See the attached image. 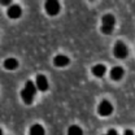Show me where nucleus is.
Here are the masks:
<instances>
[{
	"mask_svg": "<svg viewBox=\"0 0 135 135\" xmlns=\"http://www.w3.org/2000/svg\"><path fill=\"white\" fill-rule=\"evenodd\" d=\"M105 71H107V68H105V65H103V64H98V65H95V66L92 68V74L95 77H99V78L105 74Z\"/></svg>",
	"mask_w": 135,
	"mask_h": 135,
	"instance_id": "obj_10",
	"label": "nucleus"
},
{
	"mask_svg": "<svg viewBox=\"0 0 135 135\" xmlns=\"http://www.w3.org/2000/svg\"><path fill=\"white\" fill-rule=\"evenodd\" d=\"M116 25V18L113 15H105L103 17V26H101V31L104 34H110L114 29Z\"/></svg>",
	"mask_w": 135,
	"mask_h": 135,
	"instance_id": "obj_2",
	"label": "nucleus"
},
{
	"mask_svg": "<svg viewBox=\"0 0 135 135\" xmlns=\"http://www.w3.org/2000/svg\"><path fill=\"white\" fill-rule=\"evenodd\" d=\"M35 84H36V87H38L39 91H47V90H48V81H47V77L43 75V74H39V75L36 77Z\"/></svg>",
	"mask_w": 135,
	"mask_h": 135,
	"instance_id": "obj_6",
	"label": "nucleus"
},
{
	"mask_svg": "<svg viewBox=\"0 0 135 135\" xmlns=\"http://www.w3.org/2000/svg\"><path fill=\"white\" fill-rule=\"evenodd\" d=\"M30 133H31L33 135H35V134H44V129H43L40 125H38V123H36V125H34L33 127L30 129Z\"/></svg>",
	"mask_w": 135,
	"mask_h": 135,
	"instance_id": "obj_12",
	"label": "nucleus"
},
{
	"mask_svg": "<svg viewBox=\"0 0 135 135\" xmlns=\"http://www.w3.org/2000/svg\"><path fill=\"white\" fill-rule=\"evenodd\" d=\"M68 133H69V134H82L83 131H82V129H81V127H78V126L73 125V126H70V127L68 129Z\"/></svg>",
	"mask_w": 135,
	"mask_h": 135,
	"instance_id": "obj_13",
	"label": "nucleus"
},
{
	"mask_svg": "<svg viewBox=\"0 0 135 135\" xmlns=\"http://www.w3.org/2000/svg\"><path fill=\"white\" fill-rule=\"evenodd\" d=\"M36 84L33 83L31 81H27L25 84V88L21 91V98L22 100L25 101L26 104H31L34 96H35V92H36Z\"/></svg>",
	"mask_w": 135,
	"mask_h": 135,
	"instance_id": "obj_1",
	"label": "nucleus"
},
{
	"mask_svg": "<svg viewBox=\"0 0 135 135\" xmlns=\"http://www.w3.org/2000/svg\"><path fill=\"white\" fill-rule=\"evenodd\" d=\"M123 69L121 66H114L112 68V70H110V77H112V79L113 81H119L122 77H123Z\"/></svg>",
	"mask_w": 135,
	"mask_h": 135,
	"instance_id": "obj_9",
	"label": "nucleus"
},
{
	"mask_svg": "<svg viewBox=\"0 0 135 135\" xmlns=\"http://www.w3.org/2000/svg\"><path fill=\"white\" fill-rule=\"evenodd\" d=\"M69 62H70L69 57H68V56H64V55H57V56L53 59V64H55L56 66H59V68L66 66Z\"/></svg>",
	"mask_w": 135,
	"mask_h": 135,
	"instance_id": "obj_7",
	"label": "nucleus"
},
{
	"mask_svg": "<svg viewBox=\"0 0 135 135\" xmlns=\"http://www.w3.org/2000/svg\"><path fill=\"white\" fill-rule=\"evenodd\" d=\"M8 17H11V18H18V17L21 16V13H22V11H21V8H20V5H12V7H9L8 8Z\"/></svg>",
	"mask_w": 135,
	"mask_h": 135,
	"instance_id": "obj_8",
	"label": "nucleus"
},
{
	"mask_svg": "<svg viewBox=\"0 0 135 135\" xmlns=\"http://www.w3.org/2000/svg\"><path fill=\"white\" fill-rule=\"evenodd\" d=\"M125 134H134L131 130H125Z\"/></svg>",
	"mask_w": 135,
	"mask_h": 135,
	"instance_id": "obj_16",
	"label": "nucleus"
},
{
	"mask_svg": "<svg viewBox=\"0 0 135 135\" xmlns=\"http://www.w3.org/2000/svg\"><path fill=\"white\" fill-rule=\"evenodd\" d=\"M4 66H5V69H8V70H13V69H16L18 66V61H17L16 59L9 57V59H7L4 61Z\"/></svg>",
	"mask_w": 135,
	"mask_h": 135,
	"instance_id": "obj_11",
	"label": "nucleus"
},
{
	"mask_svg": "<svg viewBox=\"0 0 135 135\" xmlns=\"http://www.w3.org/2000/svg\"><path fill=\"white\" fill-rule=\"evenodd\" d=\"M108 134H116V135H117V131L112 129V130H109V131H108Z\"/></svg>",
	"mask_w": 135,
	"mask_h": 135,
	"instance_id": "obj_15",
	"label": "nucleus"
},
{
	"mask_svg": "<svg viewBox=\"0 0 135 135\" xmlns=\"http://www.w3.org/2000/svg\"><path fill=\"white\" fill-rule=\"evenodd\" d=\"M98 110H99V114H100V116H109V114H112V112H113V107H112V104L108 100H103L100 104H99Z\"/></svg>",
	"mask_w": 135,
	"mask_h": 135,
	"instance_id": "obj_5",
	"label": "nucleus"
},
{
	"mask_svg": "<svg viewBox=\"0 0 135 135\" xmlns=\"http://www.w3.org/2000/svg\"><path fill=\"white\" fill-rule=\"evenodd\" d=\"M129 55V48L123 42H117L114 46V56L118 59H125Z\"/></svg>",
	"mask_w": 135,
	"mask_h": 135,
	"instance_id": "obj_4",
	"label": "nucleus"
},
{
	"mask_svg": "<svg viewBox=\"0 0 135 135\" xmlns=\"http://www.w3.org/2000/svg\"><path fill=\"white\" fill-rule=\"evenodd\" d=\"M11 1H12V0H1V4H3V5H8Z\"/></svg>",
	"mask_w": 135,
	"mask_h": 135,
	"instance_id": "obj_14",
	"label": "nucleus"
},
{
	"mask_svg": "<svg viewBox=\"0 0 135 135\" xmlns=\"http://www.w3.org/2000/svg\"><path fill=\"white\" fill-rule=\"evenodd\" d=\"M44 8L50 16H56L60 12V3L59 0H46Z\"/></svg>",
	"mask_w": 135,
	"mask_h": 135,
	"instance_id": "obj_3",
	"label": "nucleus"
}]
</instances>
